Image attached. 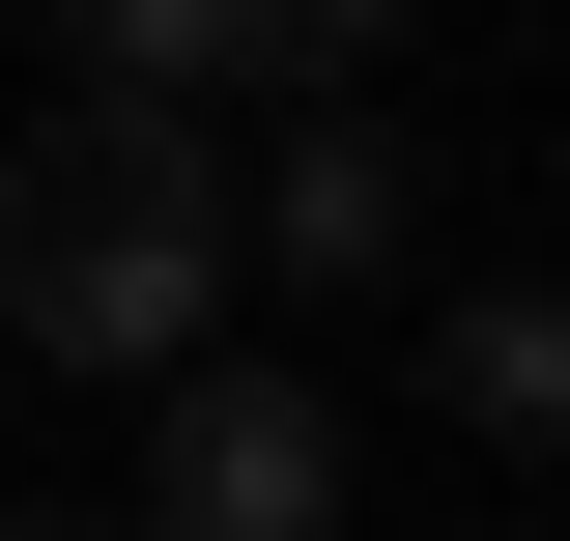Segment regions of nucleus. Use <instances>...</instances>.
<instances>
[{
	"label": "nucleus",
	"instance_id": "1",
	"mask_svg": "<svg viewBox=\"0 0 570 541\" xmlns=\"http://www.w3.org/2000/svg\"><path fill=\"white\" fill-rule=\"evenodd\" d=\"M228 285V142L142 115V86H86L58 142H0V314L58 342V371H171Z\"/></svg>",
	"mask_w": 570,
	"mask_h": 541
},
{
	"label": "nucleus",
	"instance_id": "2",
	"mask_svg": "<svg viewBox=\"0 0 570 541\" xmlns=\"http://www.w3.org/2000/svg\"><path fill=\"white\" fill-rule=\"evenodd\" d=\"M142 541H343V400L171 342V400H142Z\"/></svg>",
	"mask_w": 570,
	"mask_h": 541
},
{
	"label": "nucleus",
	"instance_id": "3",
	"mask_svg": "<svg viewBox=\"0 0 570 541\" xmlns=\"http://www.w3.org/2000/svg\"><path fill=\"white\" fill-rule=\"evenodd\" d=\"M228 228H285L314 285H400L428 257V142L400 115H285V171H228Z\"/></svg>",
	"mask_w": 570,
	"mask_h": 541
},
{
	"label": "nucleus",
	"instance_id": "4",
	"mask_svg": "<svg viewBox=\"0 0 570 541\" xmlns=\"http://www.w3.org/2000/svg\"><path fill=\"white\" fill-rule=\"evenodd\" d=\"M428 400L485 427V456H570V285H456V342H428Z\"/></svg>",
	"mask_w": 570,
	"mask_h": 541
},
{
	"label": "nucleus",
	"instance_id": "5",
	"mask_svg": "<svg viewBox=\"0 0 570 541\" xmlns=\"http://www.w3.org/2000/svg\"><path fill=\"white\" fill-rule=\"evenodd\" d=\"M58 29H86V86H142V115H200L228 58H285L257 0H58Z\"/></svg>",
	"mask_w": 570,
	"mask_h": 541
},
{
	"label": "nucleus",
	"instance_id": "6",
	"mask_svg": "<svg viewBox=\"0 0 570 541\" xmlns=\"http://www.w3.org/2000/svg\"><path fill=\"white\" fill-rule=\"evenodd\" d=\"M257 29H285V58H371V29H400V0H257Z\"/></svg>",
	"mask_w": 570,
	"mask_h": 541
},
{
	"label": "nucleus",
	"instance_id": "7",
	"mask_svg": "<svg viewBox=\"0 0 570 541\" xmlns=\"http://www.w3.org/2000/svg\"><path fill=\"white\" fill-rule=\"evenodd\" d=\"M0 541H29V513H0Z\"/></svg>",
	"mask_w": 570,
	"mask_h": 541
}]
</instances>
